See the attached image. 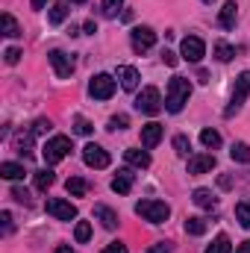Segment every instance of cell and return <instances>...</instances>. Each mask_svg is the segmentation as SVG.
Wrapping results in <instances>:
<instances>
[{"instance_id":"cell-38","label":"cell","mask_w":250,"mask_h":253,"mask_svg":"<svg viewBox=\"0 0 250 253\" xmlns=\"http://www.w3.org/2000/svg\"><path fill=\"white\" fill-rule=\"evenodd\" d=\"M129 126V118L126 115H115L112 121H109V129H126Z\"/></svg>"},{"instance_id":"cell-20","label":"cell","mask_w":250,"mask_h":253,"mask_svg":"<svg viewBox=\"0 0 250 253\" xmlns=\"http://www.w3.org/2000/svg\"><path fill=\"white\" fill-rule=\"evenodd\" d=\"M0 177L3 180H21L24 177V165L21 162H3L0 165Z\"/></svg>"},{"instance_id":"cell-12","label":"cell","mask_w":250,"mask_h":253,"mask_svg":"<svg viewBox=\"0 0 250 253\" xmlns=\"http://www.w3.org/2000/svg\"><path fill=\"white\" fill-rule=\"evenodd\" d=\"M215 168V156L212 153H194L188 156V174H209Z\"/></svg>"},{"instance_id":"cell-10","label":"cell","mask_w":250,"mask_h":253,"mask_svg":"<svg viewBox=\"0 0 250 253\" xmlns=\"http://www.w3.org/2000/svg\"><path fill=\"white\" fill-rule=\"evenodd\" d=\"M44 209H47V215H53L56 221H74V218H77V206L68 203V200H62V197H50Z\"/></svg>"},{"instance_id":"cell-48","label":"cell","mask_w":250,"mask_h":253,"mask_svg":"<svg viewBox=\"0 0 250 253\" xmlns=\"http://www.w3.org/2000/svg\"><path fill=\"white\" fill-rule=\"evenodd\" d=\"M71 3H85V0H71Z\"/></svg>"},{"instance_id":"cell-2","label":"cell","mask_w":250,"mask_h":253,"mask_svg":"<svg viewBox=\"0 0 250 253\" xmlns=\"http://www.w3.org/2000/svg\"><path fill=\"white\" fill-rule=\"evenodd\" d=\"M135 215H141L150 224H165L171 218V206L165 200H138L135 203Z\"/></svg>"},{"instance_id":"cell-37","label":"cell","mask_w":250,"mask_h":253,"mask_svg":"<svg viewBox=\"0 0 250 253\" xmlns=\"http://www.w3.org/2000/svg\"><path fill=\"white\" fill-rule=\"evenodd\" d=\"M21 47H6V53H3V59H6V65H18L21 62Z\"/></svg>"},{"instance_id":"cell-16","label":"cell","mask_w":250,"mask_h":253,"mask_svg":"<svg viewBox=\"0 0 250 253\" xmlns=\"http://www.w3.org/2000/svg\"><path fill=\"white\" fill-rule=\"evenodd\" d=\"M124 159H126V165H132V168H150V153L147 150L129 147V150H124Z\"/></svg>"},{"instance_id":"cell-47","label":"cell","mask_w":250,"mask_h":253,"mask_svg":"<svg viewBox=\"0 0 250 253\" xmlns=\"http://www.w3.org/2000/svg\"><path fill=\"white\" fill-rule=\"evenodd\" d=\"M53 253H77V251H71L68 245H62V248H56V251H53Z\"/></svg>"},{"instance_id":"cell-3","label":"cell","mask_w":250,"mask_h":253,"mask_svg":"<svg viewBox=\"0 0 250 253\" xmlns=\"http://www.w3.org/2000/svg\"><path fill=\"white\" fill-rule=\"evenodd\" d=\"M162 94H159V88L156 85H147V88H141L138 91V97H135V109L141 112V115H159L162 112Z\"/></svg>"},{"instance_id":"cell-11","label":"cell","mask_w":250,"mask_h":253,"mask_svg":"<svg viewBox=\"0 0 250 253\" xmlns=\"http://www.w3.org/2000/svg\"><path fill=\"white\" fill-rule=\"evenodd\" d=\"M47 59H50V65H53L56 77H71V74H74V59H71L65 50H50Z\"/></svg>"},{"instance_id":"cell-28","label":"cell","mask_w":250,"mask_h":253,"mask_svg":"<svg viewBox=\"0 0 250 253\" xmlns=\"http://www.w3.org/2000/svg\"><path fill=\"white\" fill-rule=\"evenodd\" d=\"M206 253H233V245H230V239L221 233V236H218V239L206 248Z\"/></svg>"},{"instance_id":"cell-9","label":"cell","mask_w":250,"mask_h":253,"mask_svg":"<svg viewBox=\"0 0 250 253\" xmlns=\"http://www.w3.org/2000/svg\"><path fill=\"white\" fill-rule=\"evenodd\" d=\"M83 162H85L88 168H97V171H100V168H109L112 159H109V153H106L100 144H85V147H83Z\"/></svg>"},{"instance_id":"cell-45","label":"cell","mask_w":250,"mask_h":253,"mask_svg":"<svg viewBox=\"0 0 250 253\" xmlns=\"http://www.w3.org/2000/svg\"><path fill=\"white\" fill-rule=\"evenodd\" d=\"M30 6H33V9H44V6H47V0H30Z\"/></svg>"},{"instance_id":"cell-46","label":"cell","mask_w":250,"mask_h":253,"mask_svg":"<svg viewBox=\"0 0 250 253\" xmlns=\"http://www.w3.org/2000/svg\"><path fill=\"white\" fill-rule=\"evenodd\" d=\"M236 253H250V242H242V245H239V251Z\"/></svg>"},{"instance_id":"cell-7","label":"cell","mask_w":250,"mask_h":253,"mask_svg":"<svg viewBox=\"0 0 250 253\" xmlns=\"http://www.w3.org/2000/svg\"><path fill=\"white\" fill-rule=\"evenodd\" d=\"M129 44H132L135 53H144V50H150V47L156 44V33H153L150 27H132V33H129Z\"/></svg>"},{"instance_id":"cell-18","label":"cell","mask_w":250,"mask_h":253,"mask_svg":"<svg viewBox=\"0 0 250 253\" xmlns=\"http://www.w3.org/2000/svg\"><path fill=\"white\" fill-rule=\"evenodd\" d=\"M191 200H194L200 209H215V206H218V197H215V194H212L209 189H194Z\"/></svg>"},{"instance_id":"cell-5","label":"cell","mask_w":250,"mask_h":253,"mask_svg":"<svg viewBox=\"0 0 250 253\" xmlns=\"http://www.w3.org/2000/svg\"><path fill=\"white\" fill-rule=\"evenodd\" d=\"M250 94V71H242L239 77H236V88H233V97H230V106L224 109V118H233L239 109H242V103L248 100Z\"/></svg>"},{"instance_id":"cell-40","label":"cell","mask_w":250,"mask_h":253,"mask_svg":"<svg viewBox=\"0 0 250 253\" xmlns=\"http://www.w3.org/2000/svg\"><path fill=\"white\" fill-rule=\"evenodd\" d=\"M171 251H174V245H171V242H156L147 253H171Z\"/></svg>"},{"instance_id":"cell-6","label":"cell","mask_w":250,"mask_h":253,"mask_svg":"<svg viewBox=\"0 0 250 253\" xmlns=\"http://www.w3.org/2000/svg\"><path fill=\"white\" fill-rule=\"evenodd\" d=\"M88 91H91L94 100H109L115 94V80L109 74H94L91 83H88Z\"/></svg>"},{"instance_id":"cell-31","label":"cell","mask_w":250,"mask_h":253,"mask_svg":"<svg viewBox=\"0 0 250 253\" xmlns=\"http://www.w3.org/2000/svg\"><path fill=\"white\" fill-rule=\"evenodd\" d=\"M74 239H77L80 245H85V242L91 239V224H88V221H80L77 230H74Z\"/></svg>"},{"instance_id":"cell-26","label":"cell","mask_w":250,"mask_h":253,"mask_svg":"<svg viewBox=\"0 0 250 253\" xmlns=\"http://www.w3.org/2000/svg\"><path fill=\"white\" fill-rule=\"evenodd\" d=\"M200 141H203V147L215 150V147H221V132L218 129H203L200 132Z\"/></svg>"},{"instance_id":"cell-17","label":"cell","mask_w":250,"mask_h":253,"mask_svg":"<svg viewBox=\"0 0 250 253\" xmlns=\"http://www.w3.org/2000/svg\"><path fill=\"white\" fill-rule=\"evenodd\" d=\"M94 215L100 218V224H103L106 230H115V227H118V212H115V209H109V206L97 203V206H94Z\"/></svg>"},{"instance_id":"cell-33","label":"cell","mask_w":250,"mask_h":253,"mask_svg":"<svg viewBox=\"0 0 250 253\" xmlns=\"http://www.w3.org/2000/svg\"><path fill=\"white\" fill-rule=\"evenodd\" d=\"M174 150H177V156H188V150H191L188 135H174Z\"/></svg>"},{"instance_id":"cell-23","label":"cell","mask_w":250,"mask_h":253,"mask_svg":"<svg viewBox=\"0 0 250 253\" xmlns=\"http://www.w3.org/2000/svg\"><path fill=\"white\" fill-rule=\"evenodd\" d=\"M65 189L71 197H85V191H88V183L83 180V177H71L68 183H65Z\"/></svg>"},{"instance_id":"cell-35","label":"cell","mask_w":250,"mask_h":253,"mask_svg":"<svg viewBox=\"0 0 250 253\" xmlns=\"http://www.w3.org/2000/svg\"><path fill=\"white\" fill-rule=\"evenodd\" d=\"M121 3H124V0H103V3H100V9H103V15H106V18H115V15H118V9H121Z\"/></svg>"},{"instance_id":"cell-13","label":"cell","mask_w":250,"mask_h":253,"mask_svg":"<svg viewBox=\"0 0 250 253\" xmlns=\"http://www.w3.org/2000/svg\"><path fill=\"white\" fill-rule=\"evenodd\" d=\"M159 141H162V124L150 121V124L141 126V147H144V150H153Z\"/></svg>"},{"instance_id":"cell-27","label":"cell","mask_w":250,"mask_h":253,"mask_svg":"<svg viewBox=\"0 0 250 253\" xmlns=\"http://www.w3.org/2000/svg\"><path fill=\"white\" fill-rule=\"evenodd\" d=\"M68 12H71V9H68V3H53V6H50V18H47V21L56 27V24H62L65 18H68Z\"/></svg>"},{"instance_id":"cell-8","label":"cell","mask_w":250,"mask_h":253,"mask_svg":"<svg viewBox=\"0 0 250 253\" xmlns=\"http://www.w3.org/2000/svg\"><path fill=\"white\" fill-rule=\"evenodd\" d=\"M180 56H183L186 62H200V59L206 56V44H203V39H197V36H186L183 44H180Z\"/></svg>"},{"instance_id":"cell-25","label":"cell","mask_w":250,"mask_h":253,"mask_svg":"<svg viewBox=\"0 0 250 253\" xmlns=\"http://www.w3.org/2000/svg\"><path fill=\"white\" fill-rule=\"evenodd\" d=\"M230 156H233V162H245V165H248L250 162V147L245 141H236L233 150H230Z\"/></svg>"},{"instance_id":"cell-41","label":"cell","mask_w":250,"mask_h":253,"mask_svg":"<svg viewBox=\"0 0 250 253\" xmlns=\"http://www.w3.org/2000/svg\"><path fill=\"white\" fill-rule=\"evenodd\" d=\"M162 62H165V65H171V68H174V65L180 62V56H177L174 50H162Z\"/></svg>"},{"instance_id":"cell-42","label":"cell","mask_w":250,"mask_h":253,"mask_svg":"<svg viewBox=\"0 0 250 253\" xmlns=\"http://www.w3.org/2000/svg\"><path fill=\"white\" fill-rule=\"evenodd\" d=\"M100 253H126V245H121V242H112V245H106Z\"/></svg>"},{"instance_id":"cell-4","label":"cell","mask_w":250,"mask_h":253,"mask_svg":"<svg viewBox=\"0 0 250 253\" xmlns=\"http://www.w3.org/2000/svg\"><path fill=\"white\" fill-rule=\"evenodd\" d=\"M68 153H71V138H68V135H53V138H47V144L42 147V156H44L47 168L56 165V162H62Z\"/></svg>"},{"instance_id":"cell-32","label":"cell","mask_w":250,"mask_h":253,"mask_svg":"<svg viewBox=\"0 0 250 253\" xmlns=\"http://www.w3.org/2000/svg\"><path fill=\"white\" fill-rule=\"evenodd\" d=\"M236 218H239V224H242L245 230H250V203H248V200L236 206Z\"/></svg>"},{"instance_id":"cell-30","label":"cell","mask_w":250,"mask_h":253,"mask_svg":"<svg viewBox=\"0 0 250 253\" xmlns=\"http://www.w3.org/2000/svg\"><path fill=\"white\" fill-rule=\"evenodd\" d=\"M215 56H218L221 62H230V59L236 56V47H230L227 42H218V44H215Z\"/></svg>"},{"instance_id":"cell-24","label":"cell","mask_w":250,"mask_h":253,"mask_svg":"<svg viewBox=\"0 0 250 253\" xmlns=\"http://www.w3.org/2000/svg\"><path fill=\"white\" fill-rule=\"evenodd\" d=\"M0 27H3V36H9V39L21 36V30H18V21H15L9 12H3V15H0Z\"/></svg>"},{"instance_id":"cell-1","label":"cell","mask_w":250,"mask_h":253,"mask_svg":"<svg viewBox=\"0 0 250 253\" xmlns=\"http://www.w3.org/2000/svg\"><path fill=\"white\" fill-rule=\"evenodd\" d=\"M188 97H191V83L186 77H171L168 91H165V109L168 112H183Z\"/></svg>"},{"instance_id":"cell-39","label":"cell","mask_w":250,"mask_h":253,"mask_svg":"<svg viewBox=\"0 0 250 253\" xmlns=\"http://www.w3.org/2000/svg\"><path fill=\"white\" fill-rule=\"evenodd\" d=\"M12 197H15L18 203H30V191L21 189V186H15V189H12Z\"/></svg>"},{"instance_id":"cell-22","label":"cell","mask_w":250,"mask_h":253,"mask_svg":"<svg viewBox=\"0 0 250 253\" xmlns=\"http://www.w3.org/2000/svg\"><path fill=\"white\" fill-rule=\"evenodd\" d=\"M33 138H36V135H33V129H30V132L15 135V150H18V153H24V156H30V153H33Z\"/></svg>"},{"instance_id":"cell-44","label":"cell","mask_w":250,"mask_h":253,"mask_svg":"<svg viewBox=\"0 0 250 253\" xmlns=\"http://www.w3.org/2000/svg\"><path fill=\"white\" fill-rule=\"evenodd\" d=\"M83 30H85L88 36H94V33H97V27H94V21H85V27H83Z\"/></svg>"},{"instance_id":"cell-43","label":"cell","mask_w":250,"mask_h":253,"mask_svg":"<svg viewBox=\"0 0 250 253\" xmlns=\"http://www.w3.org/2000/svg\"><path fill=\"white\" fill-rule=\"evenodd\" d=\"M0 221H3V233H12V215H9V212H3V215H0Z\"/></svg>"},{"instance_id":"cell-36","label":"cell","mask_w":250,"mask_h":253,"mask_svg":"<svg viewBox=\"0 0 250 253\" xmlns=\"http://www.w3.org/2000/svg\"><path fill=\"white\" fill-rule=\"evenodd\" d=\"M50 129H53V124H50L47 118H39V121L33 124V135H47Z\"/></svg>"},{"instance_id":"cell-29","label":"cell","mask_w":250,"mask_h":253,"mask_svg":"<svg viewBox=\"0 0 250 253\" xmlns=\"http://www.w3.org/2000/svg\"><path fill=\"white\" fill-rule=\"evenodd\" d=\"M186 233L188 236H203L206 233V221L203 218H186Z\"/></svg>"},{"instance_id":"cell-49","label":"cell","mask_w":250,"mask_h":253,"mask_svg":"<svg viewBox=\"0 0 250 253\" xmlns=\"http://www.w3.org/2000/svg\"><path fill=\"white\" fill-rule=\"evenodd\" d=\"M203 3H212V0H203Z\"/></svg>"},{"instance_id":"cell-19","label":"cell","mask_w":250,"mask_h":253,"mask_svg":"<svg viewBox=\"0 0 250 253\" xmlns=\"http://www.w3.org/2000/svg\"><path fill=\"white\" fill-rule=\"evenodd\" d=\"M129 189H132V174L129 171H118V177L112 180V191L115 194H129Z\"/></svg>"},{"instance_id":"cell-15","label":"cell","mask_w":250,"mask_h":253,"mask_svg":"<svg viewBox=\"0 0 250 253\" xmlns=\"http://www.w3.org/2000/svg\"><path fill=\"white\" fill-rule=\"evenodd\" d=\"M236 18H239V6H236V0H227V3L221 6L218 24H221L224 30H233V27H236Z\"/></svg>"},{"instance_id":"cell-21","label":"cell","mask_w":250,"mask_h":253,"mask_svg":"<svg viewBox=\"0 0 250 253\" xmlns=\"http://www.w3.org/2000/svg\"><path fill=\"white\" fill-rule=\"evenodd\" d=\"M53 183H56V174H53L50 168H42V171H36V189H39V191H47Z\"/></svg>"},{"instance_id":"cell-14","label":"cell","mask_w":250,"mask_h":253,"mask_svg":"<svg viewBox=\"0 0 250 253\" xmlns=\"http://www.w3.org/2000/svg\"><path fill=\"white\" fill-rule=\"evenodd\" d=\"M115 77L121 80V88H124V91H135V88H138V80H141L138 71H135L132 65H118Z\"/></svg>"},{"instance_id":"cell-34","label":"cell","mask_w":250,"mask_h":253,"mask_svg":"<svg viewBox=\"0 0 250 253\" xmlns=\"http://www.w3.org/2000/svg\"><path fill=\"white\" fill-rule=\"evenodd\" d=\"M74 129H77L80 135H91V129H94V126H91V121H88V118L77 115V118H74Z\"/></svg>"}]
</instances>
